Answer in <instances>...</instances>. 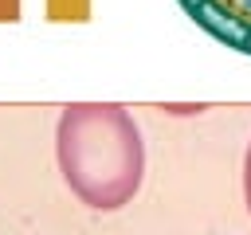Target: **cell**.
<instances>
[{"mask_svg":"<svg viewBox=\"0 0 251 235\" xmlns=\"http://www.w3.org/2000/svg\"><path fill=\"white\" fill-rule=\"evenodd\" d=\"M55 157L67 188L94 212L126 208L145 176L141 129L114 102L67 106L55 125Z\"/></svg>","mask_w":251,"mask_h":235,"instance_id":"6da1fadb","label":"cell"},{"mask_svg":"<svg viewBox=\"0 0 251 235\" xmlns=\"http://www.w3.org/2000/svg\"><path fill=\"white\" fill-rule=\"evenodd\" d=\"M184 16L224 47L251 55V0H176Z\"/></svg>","mask_w":251,"mask_h":235,"instance_id":"7a4b0ae2","label":"cell"},{"mask_svg":"<svg viewBox=\"0 0 251 235\" xmlns=\"http://www.w3.org/2000/svg\"><path fill=\"white\" fill-rule=\"evenodd\" d=\"M243 200H247V212H251V145H247V157H243Z\"/></svg>","mask_w":251,"mask_h":235,"instance_id":"3957f363","label":"cell"}]
</instances>
